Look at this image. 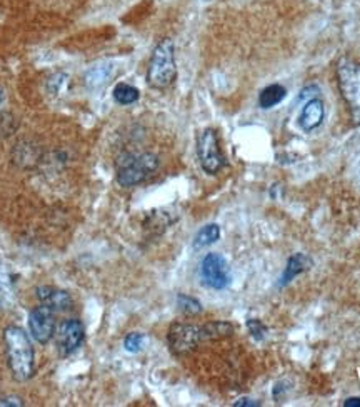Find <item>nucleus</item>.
<instances>
[{"instance_id":"nucleus-16","label":"nucleus","mask_w":360,"mask_h":407,"mask_svg":"<svg viewBox=\"0 0 360 407\" xmlns=\"http://www.w3.org/2000/svg\"><path fill=\"white\" fill-rule=\"evenodd\" d=\"M177 307H179L180 313H184L185 315H197L202 313V304L197 301V299L185 296V294H179L177 296Z\"/></svg>"},{"instance_id":"nucleus-20","label":"nucleus","mask_w":360,"mask_h":407,"mask_svg":"<svg viewBox=\"0 0 360 407\" xmlns=\"http://www.w3.org/2000/svg\"><path fill=\"white\" fill-rule=\"evenodd\" d=\"M233 406H236V407H259L260 402L254 401V399H249V397H242V399H238Z\"/></svg>"},{"instance_id":"nucleus-1","label":"nucleus","mask_w":360,"mask_h":407,"mask_svg":"<svg viewBox=\"0 0 360 407\" xmlns=\"http://www.w3.org/2000/svg\"><path fill=\"white\" fill-rule=\"evenodd\" d=\"M3 341H6L8 367L12 376L19 383L29 380L36 371V361H34V348L30 344L29 336L20 327H7L3 331Z\"/></svg>"},{"instance_id":"nucleus-8","label":"nucleus","mask_w":360,"mask_h":407,"mask_svg":"<svg viewBox=\"0 0 360 407\" xmlns=\"http://www.w3.org/2000/svg\"><path fill=\"white\" fill-rule=\"evenodd\" d=\"M29 327L34 339L41 344H47L52 339L55 331V317L54 310L47 306H41L34 309L29 315Z\"/></svg>"},{"instance_id":"nucleus-18","label":"nucleus","mask_w":360,"mask_h":407,"mask_svg":"<svg viewBox=\"0 0 360 407\" xmlns=\"http://www.w3.org/2000/svg\"><path fill=\"white\" fill-rule=\"evenodd\" d=\"M247 327H249L250 334H252L257 341H262L267 334V327L257 319H250L249 322H247Z\"/></svg>"},{"instance_id":"nucleus-14","label":"nucleus","mask_w":360,"mask_h":407,"mask_svg":"<svg viewBox=\"0 0 360 407\" xmlns=\"http://www.w3.org/2000/svg\"><path fill=\"white\" fill-rule=\"evenodd\" d=\"M219 239H220V227L217 226V224H209V226L202 227L201 231L197 232V236L194 237V248L195 249L209 248V245H212Z\"/></svg>"},{"instance_id":"nucleus-13","label":"nucleus","mask_w":360,"mask_h":407,"mask_svg":"<svg viewBox=\"0 0 360 407\" xmlns=\"http://www.w3.org/2000/svg\"><path fill=\"white\" fill-rule=\"evenodd\" d=\"M285 95H287V89L280 84H272L268 85L260 92L259 95V106L262 109H272V107L279 106L284 101Z\"/></svg>"},{"instance_id":"nucleus-19","label":"nucleus","mask_w":360,"mask_h":407,"mask_svg":"<svg viewBox=\"0 0 360 407\" xmlns=\"http://www.w3.org/2000/svg\"><path fill=\"white\" fill-rule=\"evenodd\" d=\"M8 280H10L8 276L3 272L2 267H0V302L10 294V283H8Z\"/></svg>"},{"instance_id":"nucleus-17","label":"nucleus","mask_w":360,"mask_h":407,"mask_svg":"<svg viewBox=\"0 0 360 407\" xmlns=\"http://www.w3.org/2000/svg\"><path fill=\"white\" fill-rule=\"evenodd\" d=\"M144 342H145V337L144 334H141V332H132V334H129L125 337L124 341V348L129 350V352H138V350H142L144 348Z\"/></svg>"},{"instance_id":"nucleus-12","label":"nucleus","mask_w":360,"mask_h":407,"mask_svg":"<svg viewBox=\"0 0 360 407\" xmlns=\"http://www.w3.org/2000/svg\"><path fill=\"white\" fill-rule=\"evenodd\" d=\"M312 259L307 257L305 254L298 252V254H294L292 257L287 261V266H285L284 272H282V277H280V283L279 285L280 287H284V285H287L289 283H292L294 279H296L297 276H301L302 272L309 271L312 267Z\"/></svg>"},{"instance_id":"nucleus-7","label":"nucleus","mask_w":360,"mask_h":407,"mask_svg":"<svg viewBox=\"0 0 360 407\" xmlns=\"http://www.w3.org/2000/svg\"><path fill=\"white\" fill-rule=\"evenodd\" d=\"M203 341H207L203 326L173 324L168 331V345L175 354H187Z\"/></svg>"},{"instance_id":"nucleus-3","label":"nucleus","mask_w":360,"mask_h":407,"mask_svg":"<svg viewBox=\"0 0 360 407\" xmlns=\"http://www.w3.org/2000/svg\"><path fill=\"white\" fill-rule=\"evenodd\" d=\"M337 82L355 125H360V62L344 57L337 64Z\"/></svg>"},{"instance_id":"nucleus-11","label":"nucleus","mask_w":360,"mask_h":407,"mask_svg":"<svg viewBox=\"0 0 360 407\" xmlns=\"http://www.w3.org/2000/svg\"><path fill=\"white\" fill-rule=\"evenodd\" d=\"M37 299L41 301V304L50 307L52 310H64L72 306L71 296L55 287H38Z\"/></svg>"},{"instance_id":"nucleus-21","label":"nucleus","mask_w":360,"mask_h":407,"mask_svg":"<svg viewBox=\"0 0 360 407\" xmlns=\"http://www.w3.org/2000/svg\"><path fill=\"white\" fill-rule=\"evenodd\" d=\"M344 407H360V397H349L344 402Z\"/></svg>"},{"instance_id":"nucleus-10","label":"nucleus","mask_w":360,"mask_h":407,"mask_svg":"<svg viewBox=\"0 0 360 407\" xmlns=\"http://www.w3.org/2000/svg\"><path fill=\"white\" fill-rule=\"evenodd\" d=\"M325 117V107L324 102L319 97H312L305 102V106L302 107L301 114H298L297 124L303 132H314L315 129H319L324 122Z\"/></svg>"},{"instance_id":"nucleus-15","label":"nucleus","mask_w":360,"mask_h":407,"mask_svg":"<svg viewBox=\"0 0 360 407\" xmlns=\"http://www.w3.org/2000/svg\"><path fill=\"white\" fill-rule=\"evenodd\" d=\"M141 97V92L136 87L129 84H117L114 89V99L120 106H130V103L137 102Z\"/></svg>"},{"instance_id":"nucleus-9","label":"nucleus","mask_w":360,"mask_h":407,"mask_svg":"<svg viewBox=\"0 0 360 407\" xmlns=\"http://www.w3.org/2000/svg\"><path fill=\"white\" fill-rule=\"evenodd\" d=\"M84 342V326L77 319H69L59 329V349L62 356H71Z\"/></svg>"},{"instance_id":"nucleus-6","label":"nucleus","mask_w":360,"mask_h":407,"mask_svg":"<svg viewBox=\"0 0 360 407\" xmlns=\"http://www.w3.org/2000/svg\"><path fill=\"white\" fill-rule=\"evenodd\" d=\"M201 277L207 287L222 291L231 284V269L227 261L220 254H207L201 264Z\"/></svg>"},{"instance_id":"nucleus-4","label":"nucleus","mask_w":360,"mask_h":407,"mask_svg":"<svg viewBox=\"0 0 360 407\" xmlns=\"http://www.w3.org/2000/svg\"><path fill=\"white\" fill-rule=\"evenodd\" d=\"M159 167V159L154 154H130L120 160L117 182L122 187H132L150 177Z\"/></svg>"},{"instance_id":"nucleus-22","label":"nucleus","mask_w":360,"mask_h":407,"mask_svg":"<svg viewBox=\"0 0 360 407\" xmlns=\"http://www.w3.org/2000/svg\"><path fill=\"white\" fill-rule=\"evenodd\" d=\"M3 102V92H2V89H0V103Z\"/></svg>"},{"instance_id":"nucleus-5","label":"nucleus","mask_w":360,"mask_h":407,"mask_svg":"<svg viewBox=\"0 0 360 407\" xmlns=\"http://www.w3.org/2000/svg\"><path fill=\"white\" fill-rule=\"evenodd\" d=\"M197 154L201 166L207 174L214 176L224 167L225 159L222 150H220L219 137H217L214 129H206V131L199 134Z\"/></svg>"},{"instance_id":"nucleus-2","label":"nucleus","mask_w":360,"mask_h":407,"mask_svg":"<svg viewBox=\"0 0 360 407\" xmlns=\"http://www.w3.org/2000/svg\"><path fill=\"white\" fill-rule=\"evenodd\" d=\"M175 77V47L171 38H164L152 52L149 69H147V82L152 89L162 90L172 85Z\"/></svg>"}]
</instances>
